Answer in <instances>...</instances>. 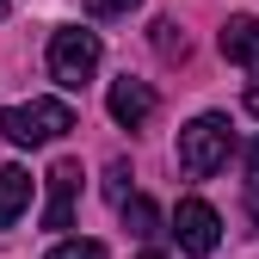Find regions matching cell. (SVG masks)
I'll list each match as a JSON object with an SVG mask.
<instances>
[{"mask_svg":"<svg viewBox=\"0 0 259 259\" xmlns=\"http://www.w3.org/2000/svg\"><path fill=\"white\" fill-rule=\"evenodd\" d=\"M99 37L93 31H80V25H68V31H56L50 37V74H56V87H68V93H80L93 74H99Z\"/></svg>","mask_w":259,"mask_h":259,"instance_id":"3","label":"cell"},{"mask_svg":"<svg viewBox=\"0 0 259 259\" xmlns=\"http://www.w3.org/2000/svg\"><path fill=\"white\" fill-rule=\"evenodd\" d=\"M142 259H167V253H154V247H148V253H142Z\"/></svg>","mask_w":259,"mask_h":259,"instance_id":"17","label":"cell"},{"mask_svg":"<svg viewBox=\"0 0 259 259\" xmlns=\"http://www.w3.org/2000/svg\"><path fill=\"white\" fill-rule=\"evenodd\" d=\"M222 56L241 62L247 74H259V19L253 13H235L229 25H222Z\"/></svg>","mask_w":259,"mask_h":259,"instance_id":"7","label":"cell"},{"mask_svg":"<svg viewBox=\"0 0 259 259\" xmlns=\"http://www.w3.org/2000/svg\"><path fill=\"white\" fill-rule=\"evenodd\" d=\"M105 191H111V204L130 198V167H123V160H111V167H105Z\"/></svg>","mask_w":259,"mask_h":259,"instance_id":"13","label":"cell"},{"mask_svg":"<svg viewBox=\"0 0 259 259\" xmlns=\"http://www.w3.org/2000/svg\"><path fill=\"white\" fill-rule=\"evenodd\" d=\"M74 130V111L62 99H25V105H7L0 111V136L19 142V148H44L56 136H68Z\"/></svg>","mask_w":259,"mask_h":259,"instance_id":"1","label":"cell"},{"mask_svg":"<svg viewBox=\"0 0 259 259\" xmlns=\"http://www.w3.org/2000/svg\"><path fill=\"white\" fill-rule=\"evenodd\" d=\"M229 148H235V136H229V117H216V111L191 117V123L179 130V167H185L191 179H210L222 160H229Z\"/></svg>","mask_w":259,"mask_h":259,"instance_id":"2","label":"cell"},{"mask_svg":"<svg viewBox=\"0 0 259 259\" xmlns=\"http://www.w3.org/2000/svg\"><path fill=\"white\" fill-rule=\"evenodd\" d=\"M117 210H123V229L136 235V241H154V235H160V210L142 198V191H130V198H123Z\"/></svg>","mask_w":259,"mask_h":259,"instance_id":"9","label":"cell"},{"mask_svg":"<svg viewBox=\"0 0 259 259\" xmlns=\"http://www.w3.org/2000/svg\"><path fill=\"white\" fill-rule=\"evenodd\" d=\"M105 105H111V117L123 123V130H142L148 117H154V87L148 80H111V93H105Z\"/></svg>","mask_w":259,"mask_h":259,"instance_id":"6","label":"cell"},{"mask_svg":"<svg viewBox=\"0 0 259 259\" xmlns=\"http://www.w3.org/2000/svg\"><path fill=\"white\" fill-rule=\"evenodd\" d=\"M247 117H259V87H247Z\"/></svg>","mask_w":259,"mask_h":259,"instance_id":"15","label":"cell"},{"mask_svg":"<svg viewBox=\"0 0 259 259\" xmlns=\"http://www.w3.org/2000/svg\"><path fill=\"white\" fill-rule=\"evenodd\" d=\"M247 210H253V216H259V185H247Z\"/></svg>","mask_w":259,"mask_h":259,"instance_id":"16","label":"cell"},{"mask_svg":"<svg viewBox=\"0 0 259 259\" xmlns=\"http://www.w3.org/2000/svg\"><path fill=\"white\" fill-rule=\"evenodd\" d=\"M173 235H179V247H185L191 259H210L216 241H222V216H216L204 198H185V204L173 210Z\"/></svg>","mask_w":259,"mask_h":259,"instance_id":"4","label":"cell"},{"mask_svg":"<svg viewBox=\"0 0 259 259\" xmlns=\"http://www.w3.org/2000/svg\"><path fill=\"white\" fill-rule=\"evenodd\" d=\"M31 204V173L25 167H0V229H13Z\"/></svg>","mask_w":259,"mask_h":259,"instance_id":"8","label":"cell"},{"mask_svg":"<svg viewBox=\"0 0 259 259\" xmlns=\"http://www.w3.org/2000/svg\"><path fill=\"white\" fill-rule=\"evenodd\" d=\"M247 185H259V142L247 148Z\"/></svg>","mask_w":259,"mask_h":259,"instance_id":"14","label":"cell"},{"mask_svg":"<svg viewBox=\"0 0 259 259\" xmlns=\"http://www.w3.org/2000/svg\"><path fill=\"white\" fill-rule=\"evenodd\" d=\"M50 259H105V247L99 241H56Z\"/></svg>","mask_w":259,"mask_h":259,"instance_id":"11","label":"cell"},{"mask_svg":"<svg viewBox=\"0 0 259 259\" xmlns=\"http://www.w3.org/2000/svg\"><path fill=\"white\" fill-rule=\"evenodd\" d=\"M154 50L167 56V62H185V37H179L173 19H154Z\"/></svg>","mask_w":259,"mask_h":259,"instance_id":"10","label":"cell"},{"mask_svg":"<svg viewBox=\"0 0 259 259\" xmlns=\"http://www.w3.org/2000/svg\"><path fill=\"white\" fill-rule=\"evenodd\" d=\"M80 160H56L50 167V204H44V229H68L74 222V198H80Z\"/></svg>","mask_w":259,"mask_h":259,"instance_id":"5","label":"cell"},{"mask_svg":"<svg viewBox=\"0 0 259 259\" xmlns=\"http://www.w3.org/2000/svg\"><path fill=\"white\" fill-rule=\"evenodd\" d=\"M80 7H87L93 19H123V13H136L142 0H80Z\"/></svg>","mask_w":259,"mask_h":259,"instance_id":"12","label":"cell"},{"mask_svg":"<svg viewBox=\"0 0 259 259\" xmlns=\"http://www.w3.org/2000/svg\"><path fill=\"white\" fill-rule=\"evenodd\" d=\"M7 7H13V0H0V13H7Z\"/></svg>","mask_w":259,"mask_h":259,"instance_id":"18","label":"cell"}]
</instances>
